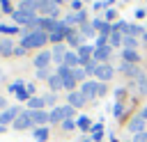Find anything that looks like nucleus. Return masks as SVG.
I'll list each match as a JSON object with an SVG mask.
<instances>
[{
	"label": "nucleus",
	"instance_id": "1",
	"mask_svg": "<svg viewBox=\"0 0 147 142\" xmlns=\"http://www.w3.org/2000/svg\"><path fill=\"white\" fill-rule=\"evenodd\" d=\"M46 41H48V32H44V30L23 32V37H21V46H23L25 50H28V48H41Z\"/></svg>",
	"mask_w": 147,
	"mask_h": 142
},
{
	"label": "nucleus",
	"instance_id": "2",
	"mask_svg": "<svg viewBox=\"0 0 147 142\" xmlns=\"http://www.w3.org/2000/svg\"><path fill=\"white\" fill-rule=\"evenodd\" d=\"M67 32H69L67 23H64V21H57L55 27L48 32V41H53V44L57 46V44H62V39H67Z\"/></svg>",
	"mask_w": 147,
	"mask_h": 142
},
{
	"label": "nucleus",
	"instance_id": "3",
	"mask_svg": "<svg viewBox=\"0 0 147 142\" xmlns=\"http://www.w3.org/2000/svg\"><path fill=\"white\" fill-rule=\"evenodd\" d=\"M62 0H39V14H44V16H48V18H55L57 16V5H60Z\"/></svg>",
	"mask_w": 147,
	"mask_h": 142
},
{
	"label": "nucleus",
	"instance_id": "4",
	"mask_svg": "<svg viewBox=\"0 0 147 142\" xmlns=\"http://www.w3.org/2000/svg\"><path fill=\"white\" fill-rule=\"evenodd\" d=\"M99 85H101L99 80H85L78 92H80L85 98H94V96H99Z\"/></svg>",
	"mask_w": 147,
	"mask_h": 142
},
{
	"label": "nucleus",
	"instance_id": "5",
	"mask_svg": "<svg viewBox=\"0 0 147 142\" xmlns=\"http://www.w3.org/2000/svg\"><path fill=\"white\" fill-rule=\"evenodd\" d=\"M11 18H14V23H21V25H30V23H34L39 16H34V11H21V9H16L14 14H11Z\"/></svg>",
	"mask_w": 147,
	"mask_h": 142
},
{
	"label": "nucleus",
	"instance_id": "6",
	"mask_svg": "<svg viewBox=\"0 0 147 142\" xmlns=\"http://www.w3.org/2000/svg\"><path fill=\"white\" fill-rule=\"evenodd\" d=\"M16 131H25V128H30V126H34L32 124V117H30V110H23L18 117H16V121L11 124Z\"/></svg>",
	"mask_w": 147,
	"mask_h": 142
},
{
	"label": "nucleus",
	"instance_id": "7",
	"mask_svg": "<svg viewBox=\"0 0 147 142\" xmlns=\"http://www.w3.org/2000/svg\"><path fill=\"white\" fill-rule=\"evenodd\" d=\"M94 76H96L99 82H106V80H110V78L115 76V69H113L110 64H99L96 71H94Z\"/></svg>",
	"mask_w": 147,
	"mask_h": 142
},
{
	"label": "nucleus",
	"instance_id": "8",
	"mask_svg": "<svg viewBox=\"0 0 147 142\" xmlns=\"http://www.w3.org/2000/svg\"><path fill=\"white\" fill-rule=\"evenodd\" d=\"M18 115H21V110H18L16 105H14V108H7V110H2V112H0V126H7V124H14Z\"/></svg>",
	"mask_w": 147,
	"mask_h": 142
},
{
	"label": "nucleus",
	"instance_id": "9",
	"mask_svg": "<svg viewBox=\"0 0 147 142\" xmlns=\"http://www.w3.org/2000/svg\"><path fill=\"white\" fill-rule=\"evenodd\" d=\"M92 25H94V30L99 32V37H110V34H113V25H110L108 21H103V18H94Z\"/></svg>",
	"mask_w": 147,
	"mask_h": 142
},
{
	"label": "nucleus",
	"instance_id": "10",
	"mask_svg": "<svg viewBox=\"0 0 147 142\" xmlns=\"http://www.w3.org/2000/svg\"><path fill=\"white\" fill-rule=\"evenodd\" d=\"M78 60H80V64H87L90 60H94V46H90V44H83L78 50Z\"/></svg>",
	"mask_w": 147,
	"mask_h": 142
},
{
	"label": "nucleus",
	"instance_id": "11",
	"mask_svg": "<svg viewBox=\"0 0 147 142\" xmlns=\"http://www.w3.org/2000/svg\"><path fill=\"white\" fill-rule=\"evenodd\" d=\"M110 53H113L110 46H94V60L99 64H106V60L110 57Z\"/></svg>",
	"mask_w": 147,
	"mask_h": 142
},
{
	"label": "nucleus",
	"instance_id": "12",
	"mask_svg": "<svg viewBox=\"0 0 147 142\" xmlns=\"http://www.w3.org/2000/svg\"><path fill=\"white\" fill-rule=\"evenodd\" d=\"M85 11H71V14H67L64 16V23H67V27H71L74 23H85Z\"/></svg>",
	"mask_w": 147,
	"mask_h": 142
},
{
	"label": "nucleus",
	"instance_id": "13",
	"mask_svg": "<svg viewBox=\"0 0 147 142\" xmlns=\"http://www.w3.org/2000/svg\"><path fill=\"white\" fill-rule=\"evenodd\" d=\"M119 71H122V73H126V76H131V78L142 76V71H140L136 64H129V62H119Z\"/></svg>",
	"mask_w": 147,
	"mask_h": 142
},
{
	"label": "nucleus",
	"instance_id": "14",
	"mask_svg": "<svg viewBox=\"0 0 147 142\" xmlns=\"http://www.w3.org/2000/svg\"><path fill=\"white\" fill-rule=\"evenodd\" d=\"M51 60H53V53H39V55L34 57V66H37V69H48Z\"/></svg>",
	"mask_w": 147,
	"mask_h": 142
},
{
	"label": "nucleus",
	"instance_id": "15",
	"mask_svg": "<svg viewBox=\"0 0 147 142\" xmlns=\"http://www.w3.org/2000/svg\"><path fill=\"white\" fill-rule=\"evenodd\" d=\"M30 117H32V124H37V126H44L48 121V112L46 110H30Z\"/></svg>",
	"mask_w": 147,
	"mask_h": 142
},
{
	"label": "nucleus",
	"instance_id": "16",
	"mask_svg": "<svg viewBox=\"0 0 147 142\" xmlns=\"http://www.w3.org/2000/svg\"><path fill=\"white\" fill-rule=\"evenodd\" d=\"M67 98H69V105H71V108H83V103L87 101V98H85V96H83L78 89H76V92H71Z\"/></svg>",
	"mask_w": 147,
	"mask_h": 142
},
{
	"label": "nucleus",
	"instance_id": "17",
	"mask_svg": "<svg viewBox=\"0 0 147 142\" xmlns=\"http://www.w3.org/2000/svg\"><path fill=\"white\" fill-rule=\"evenodd\" d=\"M129 131H131L133 135H136V133H142V131H145V119H142L140 115H138V117H133V119L129 121Z\"/></svg>",
	"mask_w": 147,
	"mask_h": 142
},
{
	"label": "nucleus",
	"instance_id": "18",
	"mask_svg": "<svg viewBox=\"0 0 147 142\" xmlns=\"http://www.w3.org/2000/svg\"><path fill=\"white\" fill-rule=\"evenodd\" d=\"M67 41H69V46H76V48L83 46V37H80V32H76V30H71V27H69V32H67Z\"/></svg>",
	"mask_w": 147,
	"mask_h": 142
},
{
	"label": "nucleus",
	"instance_id": "19",
	"mask_svg": "<svg viewBox=\"0 0 147 142\" xmlns=\"http://www.w3.org/2000/svg\"><path fill=\"white\" fill-rule=\"evenodd\" d=\"M80 64V60H78V53H74V50H67V55H64V66H69V69H76Z\"/></svg>",
	"mask_w": 147,
	"mask_h": 142
},
{
	"label": "nucleus",
	"instance_id": "20",
	"mask_svg": "<svg viewBox=\"0 0 147 142\" xmlns=\"http://www.w3.org/2000/svg\"><path fill=\"white\" fill-rule=\"evenodd\" d=\"M51 53H53V60H55L57 64H64V55H67V48H64L62 44H57V46H55Z\"/></svg>",
	"mask_w": 147,
	"mask_h": 142
},
{
	"label": "nucleus",
	"instance_id": "21",
	"mask_svg": "<svg viewBox=\"0 0 147 142\" xmlns=\"http://www.w3.org/2000/svg\"><path fill=\"white\" fill-rule=\"evenodd\" d=\"M140 60V55H138V50H122V62H129V64H136Z\"/></svg>",
	"mask_w": 147,
	"mask_h": 142
},
{
	"label": "nucleus",
	"instance_id": "22",
	"mask_svg": "<svg viewBox=\"0 0 147 142\" xmlns=\"http://www.w3.org/2000/svg\"><path fill=\"white\" fill-rule=\"evenodd\" d=\"M18 9L21 11H37L39 9V0H21Z\"/></svg>",
	"mask_w": 147,
	"mask_h": 142
},
{
	"label": "nucleus",
	"instance_id": "23",
	"mask_svg": "<svg viewBox=\"0 0 147 142\" xmlns=\"http://www.w3.org/2000/svg\"><path fill=\"white\" fill-rule=\"evenodd\" d=\"M0 55H5V57L14 55V44H11L9 39H2V41H0Z\"/></svg>",
	"mask_w": 147,
	"mask_h": 142
},
{
	"label": "nucleus",
	"instance_id": "24",
	"mask_svg": "<svg viewBox=\"0 0 147 142\" xmlns=\"http://www.w3.org/2000/svg\"><path fill=\"white\" fill-rule=\"evenodd\" d=\"M94 34H96V30H94L92 23H87V21L80 23V37H83V39H85V37H94Z\"/></svg>",
	"mask_w": 147,
	"mask_h": 142
},
{
	"label": "nucleus",
	"instance_id": "25",
	"mask_svg": "<svg viewBox=\"0 0 147 142\" xmlns=\"http://www.w3.org/2000/svg\"><path fill=\"white\" fill-rule=\"evenodd\" d=\"M122 41H124V34H119V32H113V34L108 37V46H110V48H119Z\"/></svg>",
	"mask_w": 147,
	"mask_h": 142
},
{
	"label": "nucleus",
	"instance_id": "26",
	"mask_svg": "<svg viewBox=\"0 0 147 142\" xmlns=\"http://www.w3.org/2000/svg\"><path fill=\"white\" fill-rule=\"evenodd\" d=\"M48 87L53 89V94H55V92H60V89H62V78H60L57 73H53V76L48 78Z\"/></svg>",
	"mask_w": 147,
	"mask_h": 142
},
{
	"label": "nucleus",
	"instance_id": "27",
	"mask_svg": "<svg viewBox=\"0 0 147 142\" xmlns=\"http://www.w3.org/2000/svg\"><path fill=\"white\" fill-rule=\"evenodd\" d=\"M28 108H30V110H44V108H46V103H44V98L32 96V98H28Z\"/></svg>",
	"mask_w": 147,
	"mask_h": 142
},
{
	"label": "nucleus",
	"instance_id": "28",
	"mask_svg": "<svg viewBox=\"0 0 147 142\" xmlns=\"http://www.w3.org/2000/svg\"><path fill=\"white\" fill-rule=\"evenodd\" d=\"M48 121H51V124H62V121H64L62 110H60V108H53V110L48 112Z\"/></svg>",
	"mask_w": 147,
	"mask_h": 142
},
{
	"label": "nucleus",
	"instance_id": "29",
	"mask_svg": "<svg viewBox=\"0 0 147 142\" xmlns=\"http://www.w3.org/2000/svg\"><path fill=\"white\" fill-rule=\"evenodd\" d=\"M136 87H138L140 94H147V73H142V76L136 78Z\"/></svg>",
	"mask_w": 147,
	"mask_h": 142
},
{
	"label": "nucleus",
	"instance_id": "30",
	"mask_svg": "<svg viewBox=\"0 0 147 142\" xmlns=\"http://www.w3.org/2000/svg\"><path fill=\"white\" fill-rule=\"evenodd\" d=\"M34 140H37V142H46V140H48V128H46V126H39V128L34 131Z\"/></svg>",
	"mask_w": 147,
	"mask_h": 142
},
{
	"label": "nucleus",
	"instance_id": "31",
	"mask_svg": "<svg viewBox=\"0 0 147 142\" xmlns=\"http://www.w3.org/2000/svg\"><path fill=\"white\" fill-rule=\"evenodd\" d=\"M145 34V30L140 27V25H136V23H129V34L126 37H142Z\"/></svg>",
	"mask_w": 147,
	"mask_h": 142
},
{
	"label": "nucleus",
	"instance_id": "32",
	"mask_svg": "<svg viewBox=\"0 0 147 142\" xmlns=\"http://www.w3.org/2000/svg\"><path fill=\"white\" fill-rule=\"evenodd\" d=\"M76 126H78V128H80V131H92V124H90V119H87V117H85V115H83V117H78V119H76Z\"/></svg>",
	"mask_w": 147,
	"mask_h": 142
},
{
	"label": "nucleus",
	"instance_id": "33",
	"mask_svg": "<svg viewBox=\"0 0 147 142\" xmlns=\"http://www.w3.org/2000/svg\"><path fill=\"white\" fill-rule=\"evenodd\" d=\"M136 46H138L136 37H124V41H122V48H126V50H136Z\"/></svg>",
	"mask_w": 147,
	"mask_h": 142
},
{
	"label": "nucleus",
	"instance_id": "34",
	"mask_svg": "<svg viewBox=\"0 0 147 142\" xmlns=\"http://www.w3.org/2000/svg\"><path fill=\"white\" fill-rule=\"evenodd\" d=\"M74 87H76V78H74V76H71V78H64V80H62V89H67L69 94H71V92H76Z\"/></svg>",
	"mask_w": 147,
	"mask_h": 142
},
{
	"label": "nucleus",
	"instance_id": "35",
	"mask_svg": "<svg viewBox=\"0 0 147 142\" xmlns=\"http://www.w3.org/2000/svg\"><path fill=\"white\" fill-rule=\"evenodd\" d=\"M96 66H99V62H96V60H90L87 64H83V71H85V73H94Z\"/></svg>",
	"mask_w": 147,
	"mask_h": 142
},
{
	"label": "nucleus",
	"instance_id": "36",
	"mask_svg": "<svg viewBox=\"0 0 147 142\" xmlns=\"http://www.w3.org/2000/svg\"><path fill=\"white\" fill-rule=\"evenodd\" d=\"M60 110H62V117L64 119H71L74 117V108L71 105H60Z\"/></svg>",
	"mask_w": 147,
	"mask_h": 142
},
{
	"label": "nucleus",
	"instance_id": "37",
	"mask_svg": "<svg viewBox=\"0 0 147 142\" xmlns=\"http://www.w3.org/2000/svg\"><path fill=\"white\" fill-rule=\"evenodd\" d=\"M0 32H2V34H16L18 27H16V25H0Z\"/></svg>",
	"mask_w": 147,
	"mask_h": 142
},
{
	"label": "nucleus",
	"instance_id": "38",
	"mask_svg": "<svg viewBox=\"0 0 147 142\" xmlns=\"http://www.w3.org/2000/svg\"><path fill=\"white\" fill-rule=\"evenodd\" d=\"M74 128H78L74 119H64V121H62V131H74Z\"/></svg>",
	"mask_w": 147,
	"mask_h": 142
},
{
	"label": "nucleus",
	"instance_id": "39",
	"mask_svg": "<svg viewBox=\"0 0 147 142\" xmlns=\"http://www.w3.org/2000/svg\"><path fill=\"white\" fill-rule=\"evenodd\" d=\"M37 78H39V80H48V78H51V71H48V69H37Z\"/></svg>",
	"mask_w": 147,
	"mask_h": 142
},
{
	"label": "nucleus",
	"instance_id": "40",
	"mask_svg": "<svg viewBox=\"0 0 147 142\" xmlns=\"http://www.w3.org/2000/svg\"><path fill=\"white\" fill-rule=\"evenodd\" d=\"M85 76H87V73H85L83 69H78V66L74 69V78H76V82H78V80H83V82H85Z\"/></svg>",
	"mask_w": 147,
	"mask_h": 142
},
{
	"label": "nucleus",
	"instance_id": "41",
	"mask_svg": "<svg viewBox=\"0 0 147 142\" xmlns=\"http://www.w3.org/2000/svg\"><path fill=\"white\" fill-rule=\"evenodd\" d=\"M23 87H25V85H23V82H21V80H16V82H14V85H9V92H11V94H18V92H21V89H23Z\"/></svg>",
	"mask_w": 147,
	"mask_h": 142
},
{
	"label": "nucleus",
	"instance_id": "42",
	"mask_svg": "<svg viewBox=\"0 0 147 142\" xmlns=\"http://www.w3.org/2000/svg\"><path fill=\"white\" fill-rule=\"evenodd\" d=\"M113 115L119 119V117L124 115V105H122V103H115V108H113Z\"/></svg>",
	"mask_w": 147,
	"mask_h": 142
},
{
	"label": "nucleus",
	"instance_id": "43",
	"mask_svg": "<svg viewBox=\"0 0 147 142\" xmlns=\"http://www.w3.org/2000/svg\"><path fill=\"white\" fill-rule=\"evenodd\" d=\"M0 7H2L5 11H9V14H14V7H11V2H9V0H0Z\"/></svg>",
	"mask_w": 147,
	"mask_h": 142
},
{
	"label": "nucleus",
	"instance_id": "44",
	"mask_svg": "<svg viewBox=\"0 0 147 142\" xmlns=\"http://www.w3.org/2000/svg\"><path fill=\"white\" fill-rule=\"evenodd\" d=\"M133 142H147V133L142 131V133H136L133 135Z\"/></svg>",
	"mask_w": 147,
	"mask_h": 142
},
{
	"label": "nucleus",
	"instance_id": "45",
	"mask_svg": "<svg viewBox=\"0 0 147 142\" xmlns=\"http://www.w3.org/2000/svg\"><path fill=\"white\" fill-rule=\"evenodd\" d=\"M44 103H46V105H53V103H55V94H53V92L46 94V96H44Z\"/></svg>",
	"mask_w": 147,
	"mask_h": 142
},
{
	"label": "nucleus",
	"instance_id": "46",
	"mask_svg": "<svg viewBox=\"0 0 147 142\" xmlns=\"http://www.w3.org/2000/svg\"><path fill=\"white\" fill-rule=\"evenodd\" d=\"M113 18H115V11H113V9H108V11H106V16H103V21H113Z\"/></svg>",
	"mask_w": 147,
	"mask_h": 142
},
{
	"label": "nucleus",
	"instance_id": "47",
	"mask_svg": "<svg viewBox=\"0 0 147 142\" xmlns=\"http://www.w3.org/2000/svg\"><path fill=\"white\" fill-rule=\"evenodd\" d=\"M71 7H74V9H76V11H78V9H80V7H83V2H80V0H71Z\"/></svg>",
	"mask_w": 147,
	"mask_h": 142
},
{
	"label": "nucleus",
	"instance_id": "48",
	"mask_svg": "<svg viewBox=\"0 0 147 142\" xmlns=\"http://www.w3.org/2000/svg\"><path fill=\"white\" fill-rule=\"evenodd\" d=\"M142 16H147V11L145 9H136V18H142Z\"/></svg>",
	"mask_w": 147,
	"mask_h": 142
},
{
	"label": "nucleus",
	"instance_id": "49",
	"mask_svg": "<svg viewBox=\"0 0 147 142\" xmlns=\"http://www.w3.org/2000/svg\"><path fill=\"white\" fill-rule=\"evenodd\" d=\"M14 55H25V48H23V46H18V48H14Z\"/></svg>",
	"mask_w": 147,
	"mask_h": 142
},
{
	"label": "nucleus",
	"instance_id": "50",
	"mask_svg": "<svg viewBox=\"0 0 147 142\" xmlns=\"http://www.w3.org/2000/svg\"><path fill=\"white\" fill-rule=\"evenodd\" d=\"M106 92H108V89H106V85L101 82V85H99V96H106Z\"/></svg>",
	"mask_w": 147,
	"mask_h": 142
},
{
	"label": "nucleus",
	"instance_id": "51",
	"mask_svg": "<svg viewBox=\"0 0 147 142\" xmlns=\"http://www.w3.org/2000/svg\"><path fill=\"white\" fill-rule=\"evenodd\" d=\"M92 131H94V133H103V131H101V124H92Z\"/></svg>",
	"mask_w": 147,
	"mask_h": 142
},
{
	"label": "nucleus",
	"instance_id": "52",
	"mask_svg": "<svg viewBox=\"0 0 147 142\" xmlns=\"http://www.w3.org/2000/svg\"><path fill=\"white\" fill-rule=\"evenodd\" d=\"M101 137H103V133H94V135H92V140H94V142H99Z\"/></svg>",
	"mask_w": 147,
	"mask_h": 142
},
{
	"label": "nucleus",
	"instance_id": "53",
	"mask_svg": "<svg viewBox=\"0 0 147 142\" xmlns=\"http://www.w3.org/2000/svg\"><path fill=\"white\" fill-rule=\"evenodd\" d=\"M140 117H142V119H145V121H147V105H145V108H142V112H140Z\"/></svg>",
	"mask_w": 147,
	"mask_h": 142
},
{
	"label": "nucleus",
	"instance_id": "54",
	"mask_svg": "<svg viewBox=\"0 0 147 142\" xmlns=\"http://www.w3.org/2000/svg\"><path fill=\"white\" fill-rule=\"evenodd\" d=\"M0 108H7V101H5L2 96H0Z\"/></svg>",
	"mask_w": 147,
	"mask_h": 142
},
{
	"label": "nucleus",
	"instance_id": "55",
	"mask_svg": "<svg viewBox=\"0 0 147 142\" xmlns=\"http://www.w3.org/2000/svg\"><path fill=\"white\" fill-rule=\"evenodd\" d=\"M142 44L147 46V30H145V34H142Z\"/></svg>",
	"mask_w": 147,
	"mask_h": 142
},
{
	"label": "nucleus",
	"instance_id": "56",
	"mask_svg": "<svg viewBox=\"0 0 147 142\" xmlns=\"http://www.w3.org/2000/svg\"><path fill=\"white\" fill-rule=\"evenodd\" d=\"M5 131H7V126H0V135H2V133H5Z\"/></svg>",
	"mask_w": 147,
	"mask_h": 142
},
{
	"label": "nucleus",
	"instance_id": "57",
	"mask_svg": "<svg viewBox=\"0 0 147 142\" xmlns=\"http://www.w3.org/2000/svg\"><path fill=\"white\" fill-rule=\"evenodd\" d=\"M145 30H147V27H145Z\"/></svg>",
	"mask_w": 147,
	"mask_h": 142
}]
</instances>
